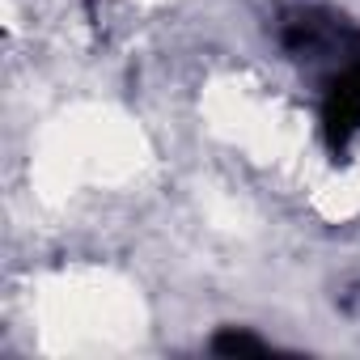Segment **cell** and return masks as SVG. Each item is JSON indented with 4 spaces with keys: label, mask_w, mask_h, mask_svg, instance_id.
<instances>
[{
    "label": "cell",
    "mask_w": 360,
    "mask_h": 360,
    "mask_svg": "<svg viewBox=\"0 0 360 360\" xmlns=\"http://www.w3.org/2000/svg\"><path fill=\"white\" fill-rule=\"evenodd\" d=\"M217 352H263V343L250 339V335H242V330H229V335L217 339Z\"/></svg>",
    "instance_id": "obj_1"
}]
</instances>
